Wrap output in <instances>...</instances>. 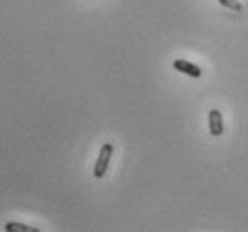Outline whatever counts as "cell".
I'll use <instances>...</instances> for the list:
<instances>
[{
  "mask_svg": "<svg viewBox=\"0 0 248 232\" xmlns=\"http://www.w3.org/2000/svg\"><path fill=\"white\" fill-rule=\"evenodd\" d=\"M112 157H113V144L112 142H106V144H103V148H101L99 157H97L95 166H93V176H95V178H103V176L106 175Z\"/></svg>",
  "mask_w": 248,
  "mask_h": 232,
  "instance_id": "6da1fadb",
  "label": "cell"
},
{
  "mask_svg": "<svg viewBox=\"0 0 248 232\" xmlns=\"http://www.w3.org/2000/svg\"><path fill=\"white\" fill-rule=\"evenodd\" d=\"M174 70H178L182 74H187L191 76V77H202V69H200L198 65H194V63H189L186 60H176L173 63Z\"/></svg>",
  "mask_w": 248,
  "mask_h": 232,
  "instance_id": "7a4b0ae2",
  "label": "cell"
},
{
  "mask_svg": "<svg viewBox=\"0 0 248 232\" xmlns=\"http://www.w3.org/2000/svg\"><path fill=\"white\" fill-rule=\"evenodd\" d=\"M209 128L214 137H219L223 133V117H221V112L216 108L209 112Z\"/></svg>",
  "mask_w": 248,
  "mask_h": 232,
  "instance_id": "3957f363",
  "label": "cell"
},
{
  "mask_svg": "<svg viewBox=\"0 0 248 232\" xmlns=\"http://www.w3.org/2000/svg\"><path fill=\"white\" fill-rule=\"evenodd\" d=\"M4 231L6 232H40V229L31 225H24V223H18V221H7L4 225Z\"/></svg>",
  "mask_w": 248,
  "mask_h": 232,
  "instance_id": "277c9868",
  "label": "cell"
},
{
  "mask_svg": "<svg viewBox=\"0 0 248 232\" xmlns=\"http://www.w3.org/2000/svg\"><path fill=\"white\" fill-rule=\"evenodd\" d=\"M217 2L223 7H229V9H232V11H236V13L243 11V4L239 0H217Z\"/></svg>",
  "mask_w": 248,
  "mask_h": 232,
  "instance_id": "5b68a950",
  "label": "cell"
}]
</instances>
